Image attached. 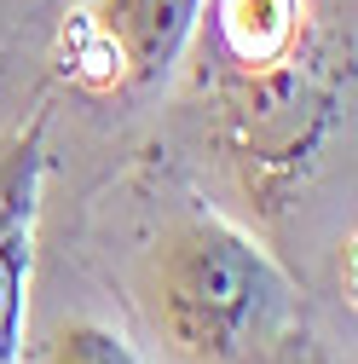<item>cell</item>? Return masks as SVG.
Listing matches in <instances>:
<instances>
[{"label":"cell","instance_id":"obj_4","mask_svg":"<svg viewBox=\"0 0 358 364\" xmlns=\"http://www.w3.org/2000/svg\"><path fill=\"white\" fill-rule=\"evenodd\" d=\"M47 127L53 105L40 99L18 127L0 133V364H23L35 220H40V186H47Z\"/></svg>","mask_w":358,"mask_h":364},{"label":"cell","instance_id":"obj_2","mask_svg":"<svg viewBox=\"0 0 358 364\" xmlns=\"http://www.w3.org/2000/svg\"><path fill=\"white\" fill-rule=\"evenodd\" d=\"M127 301L168 364H283L300 318L289 266L208 203H173L139 237Z\"/></svg>","mask_w":358,"mask_h":364},{"label":"cell","instance_id":"obj_1","mask_svg":"<svg viewBox=\"0 0 358 364\" xmlns=\"http://www.w3.org/2000/svg\"><path fill=\"white\" fill-rule=\"evenodd\" d=\"M179 168L283 266L352 243V0H202L168 70Z\"/></svg>","mask_w":358,"mask_h":364},{"label":"cell","instance_id":"obj_5","mask_svg":"<svg viewBox=\"0 0 358 364\" xmlns=\"http://www.w3.org/2000/svg\"><path fill=\"white\" fill-rule=\"evenodd\" d=\"M40 364H151V358L99 318H64L40 347Z\"/></svg>","mask_w":358,"mask_h":364},{"label":"cell","instance_id":"obj_3","mask_svg":"<svg viewBox=\"0 0 358 364\" xmlns=\"http://www.w3.org/2000/svg\"><path fill=\"white\" fill-rule=\"evenodd\" d=\"M202 0H87L70 29V81L87 99L133 105L168 81Z\"/></svg>","mask_w":358,"mask_h":364}]
</instances>
